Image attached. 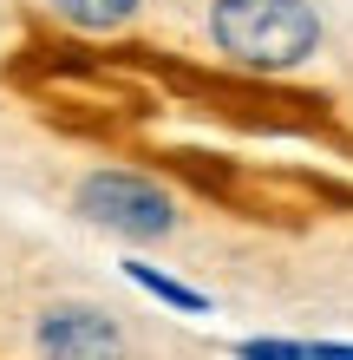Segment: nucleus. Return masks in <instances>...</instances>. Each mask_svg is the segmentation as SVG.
Masks as SVG:
<instances>
[{"instance_id":"nucleus-1","label":"nucleus","mask_w":353,"mask_h":360,"mask_svg":"<svg viewBox=\"0 0 353 360\" xmlns=\"http://www.w3.org/2000/svg\"><path fill=\"white\" fill-rule=\"evenodd\" d=\"M210 46L242 72H295L321 53L314 0H210Z\"/></svg>"},{"instance_id":"nucleus-2","label":"nucleus","mask_w":353,"mask_h":360,"mask_svg":"<svg viewBox=\"0 0 353 360\" xmlns=\"http://www.w3.org/2000/svg\"><path fill=\"white\" fill-rule=\"evenodd\" d=\"M72 210H79L92 229H105V236H118V243H138V249H144V243L177 236V223H183L177 197H171L157 177H144V171H118V164H105V171H86V177H79Z\"/></svg>"},{"instance_id":"nucleus-3","label":"nucleus","mask_w":353,"mask_h":360,"mask_svg":"<svg viewBox=\"0 0 353 360\" xmlns=\"http://www.w3.org/2000/svg\"><path fill=\"white\" fill-rule=\"evenodd\" d=\"M33 347L53 354V360H112L131 341H124L112 308H98V302H53V308L33 314Z\"/></svg>"},{"instance_id":"nucleus-4","label":"nucleus","mask_w":353,"mask_h":360,"mask_svg":"<svg viewBox=\"0 0 353 360\" xmlns=\"http://www.w3.org/2000/svg\"><path fill=\"white\" fill-rule=\"evenodd\" d=\"M46 7L79 33H118L144 13V0H46Z\"/></svg>"},{"instance_id":"nucleus-5","label":"nucleus","mask_w":353,"mask_h":360,"mask_svg":"<svg viewBox=\"0 0 353 360\" xmlns=\"http://www.w3.org/2000/svg\"><path fill=\"white\" fill-rule=\"evenodd\" d=\"M124 275L144 288V295H157L164 308H183V314H210V295L203 288H190V282H177V275H164V269H151V262H124Z\"/></svg>"}]
</instances>
